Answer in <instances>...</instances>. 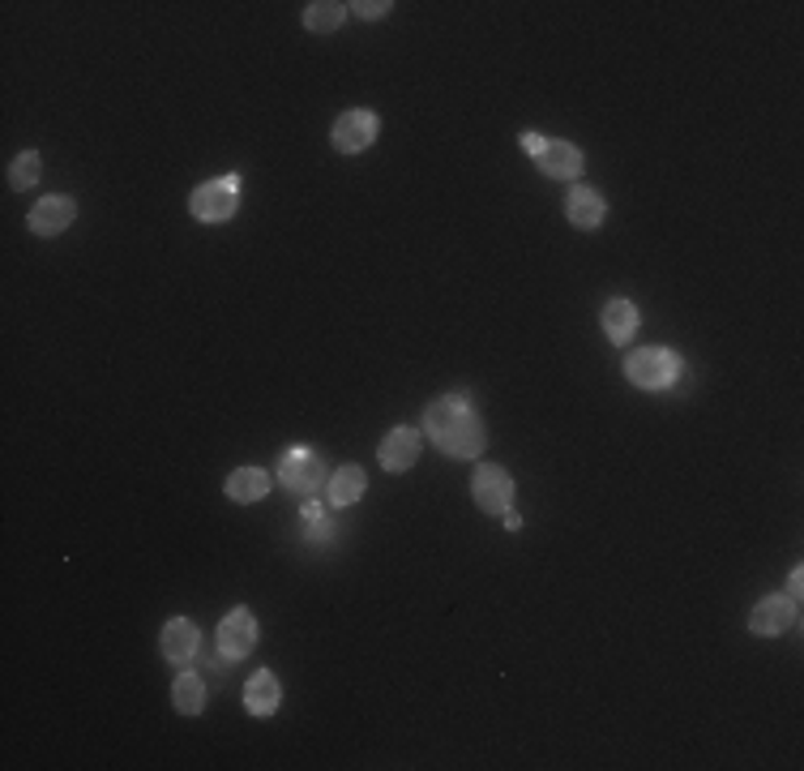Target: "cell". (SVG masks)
I'll use <instances>...</instances> for the list:
<instances>
[{"label": "cell", "mask_w": 804, "mask_h": 771, "mask_svg": "<svg viewBox=\"0 0 804 771\" xmlns=\"http://www.w3.org/2000/svg\"><path fill=\"white\" fill-rule=\"evenodd\" d=\"M73 219H77V202L57 193V197H44V202L31 210V219H26V224H31V232H35V237H60Z\"/></svg>", "instance_id": "12"}, {"label": "cell", "mask_w": 804, "mask_h": 771, "mask_svg": "<svg viewBox=\"0 0 804 771\" xmlns=\"http://www.w3.org/2000/svg\"><path fill=\"white\" fill-rule=\"evenodd\" d=\"M801 583H804V575L801 570H792V579H788V600H801Z\"/></svg>", "instance_id": "23"}, {"label": "cell", "mask_w": 804, "mask_h": 771, "mask_svg": "<svg viewBox=\"0 0 804 771\" xmlns=\"http://www.w3.org/2000/svg\"><path fill=\"white\" fill-rule=\"evenodd\" d=\"M223 489H228L231 502H240V506L261 502V497L270 493V472H266V468H235Z\"/></svg>", "instance_id": "16"}, {"label": "cell", "mask_w": 804, "mask_h": 771, "mask_svg": "<svg viewBox=\"0 0 804 771\" xmlns=\"http://www.w3.org/2000/svg\"><path fill=\"white\" fill-rule=\"evenodd\" d=\"M172 703H175V712L197 715L206 708V682H202L197 673H180L172 686Z\"/></svg>", "instance_id": "19"}, {"label": "cell", "mask_w": 804, "mask_h": 771, "mask_svg": "<svg viewBox=\"0 0 804 771\" xmlns=\"http://www.w3.org/2000/svg\"><path fill=\"white\" fill-rule=\"evenodd\" d=\"M539 172L552 180H577L582 177V168H586V159H582V150H577L574 142H557V137H548V146L539 150Z\"/></svg>", "instance_id": "11"}, {"label": "cell", "mask_w": 804, "mask_h": 771, "mask_svg": "<svg viewBox=\"0 0 804 771\" xmlns=\"http://www.w3.org/2000/svg\"><path fill=\"white\" fill-rule=\"evenodd\" d=\"M279 480L288 484L291 493L308 497V493H317L326 484V468H321V459L308 446H295V450L283 455V463H279Z\"/></svg>", "instance_id": "6"}, {"label": "cell", "mask_w": 804, "mask_h": 771, "mask_svg": "<svg viewBox=\"0 0 804 771\" xmlns=\"http://www.w3.org/2000/svg\"><path fill=\"white\" fill-rule=\"evenodd\" d=\"M377 133H381V120H377L373 108H351V112L334 120L330 142H334L339 155H360V150H368L377 142Z\"/></svg>", "instance_id": "4"}, {"label": "cell", "mask_w": 804, "mask_h": 771, "mask_svg": "<svg viewBox=\"0 0 804 771\" xmlns=\"http://www.w3.org/2000/svg\"><path fill=\"white\" fill-rule=\"evenodd\" d=\"M346 9H351L355 17H386V13H390V4H386V0H373V4H368V0H360V4H346Z\"/></svg>", "instance_id": "21"}, {"label": "cell", "mask_w": 804, "mask_h": 771, "mask_svg": "<svg viewBox=\"0 0 804 771\" xmlns=\"http://www.w3.org/2000/svg\"><path fill=\"white\" fill-rule=\"evenodd\" d=\"M625 377L637 390H668L681 377V357L668 348H637L625 357Z\"/></svg>", "instance_id": "2"}, {"label": "cell", "mask_w": 804, "mask_h": 771, "mask_svg": "<svg viewBox=\"0 0 804 771\" xmlns=\"http://www.w3.org/2000/svg\"><path fill=\"white\" fill-rule=\"evenodd\" d=\"M188 210H193L197 224H228L231 215L240 210V177L206 180L202 189H193Z\"/></svg>", "instance_id": "3"}, {"label": "cell", "mask_w": 804, "mask_h": 771, "mask_svg": "<svg viewBox=\"0 0 804 771\" xmlns=\"http://www.w3.org/2000/svg\"><path fill=\"white\" fill-rule=\"evenodd\" d=\"M39 172H44V159H39V150H26V155H17L13 164H9V184L22 193V189H35L39 184Z\"/></svg>", "instance_id": "20"}, {"label": "cell", "mask_w": 804, "mask_h": 771, "mask_svg": "<svg viewBox=\"0 0 804 771\" xmlns=\"http://www.w3.org/2000/svg\"><path fill=\"white\" fill-rule=\"evenodd\" d=\"M257 648V617L248 609H231L219 622V652L223 660H240Z\"/></svg>", "instance_id": "8"}, {"label": "cell", "mask_w": 804, "mask_h": 771, "mask_svg": "<svg viewBox=\"0 0 804 771\" xmlns=\"http://www.w3.org/2000/svg\"><path fill=\"white\" fill-rule=\"evenodd\" d=\"M364 489H368V475H364V468L346 463V468H339V472L330 475V489H326V497H330V506H355V502L364 497Z\"/></svg>", "instance_id": "17"}, {"label": "cell", "mask_w": 804, "mask_h": 771, "mask_svg": "<svg viewBox=\"0 0 804 771\" xmlns=\"http://www.w3.org/2000/svg\"><path fill=\"white\" fill-rule=\"evenodd\" d=\"M279 703H283V686H279V677H275L270 668L253 673V677H248V686H244V708H248L253 715H275L279 712Z\"/></svg>", "instance_id": "13"}, {"label": "cell", "mask_w": 804, "mask_h": 771, "mask_svg": "<svg viewBox=\"0 0 804 771\" xmlns=\"http://www.w3.org/2000/svg\"><path fill=\"white\" fill-rule=\"evenodd\" d=\"M501 519H505V528H510V532H517V528H522V515H517L514 506H510V510H505Z\"/></svg>", "instance_id": "24"}, {"label": "cell", "mask_w": 804, "mask_h": 771, "mask_svg": "<svg viewBox=\"0 0 804 771\" xmlns=\"http://www.w3.org/2000/svg\"><path fill=\"white\" fill-rule=\"evenodd\" d=\"M599 322H604V335H608L612 344H630L642 317H637V304H633V300L617 297V300H608V304H604Z\"/></svg>", "instance_id": "15"}, {"label": "cell", "mask_w": 804, "mask_h": 771, "mask_svg": "<svg viewBox=\"0 0 804 771\" xmlns=\"http://www.w3.org/2000/svg\"><path fill=\"white\" fill-rule=\"evenodd\" d=\"M419 433L415 429H406V424H399V429H390L386 437H381V446H377V459H381V468L386 472H406V468H415V459H419Z\"/></svg>", "instance_id": "9"}, {"label": "cell", "mask_w": 804, "mask_h": 771, "mask_svg": "<svg viewBox=\"0 0 804 771\" xmlns=\"http://www.w3.org/2000/svg\"><path fill=\"white\" fill-rule=\"evenodd\" d=\"M565 215H570V224H574V228L595 232V228L608 219V202H604V193H599V189H590V184H574V189H570V197H565Z\"/></svg>", "instance_id": "10"}, {"label": "cell", "mask_w": 804, "mask_h": 771, "mask_svg": "<svg viewBox=\"0 0 804 771\" xmlns=\"http://www.w3.org/2000/svg\"><path fill=\"white\" fill-rule=\"evenodd\" d=\"M159 648L163 655L172 660V664H184V660H193L197 648H202V635H197V626L188 622V617H172L168 626H163V639H159Z\"/></svg>", "instance_id": "14"}, {"label": "cell", "mask_w": 804, "mask_h": 771, "mask_svg": "<svg viewBox=\"0 0 804 771\" xmlns=\"http://www.w3.org/2000/svg\"><path fill=\"white\" fill-rule=\"evenodd\" d=\"M346 4H339V0H313L308 9H304V26L313 31V35H330V31H339L346 22Z\"/></svg>", "instance_id": "18"}, {"label": "cell", "mask_w": 804, "mask_h": 771, "mask_svg": "<svg viewBox=\"0 0 804 771\" xmlns=\"http://www.w3.org/2000/svg\"><path fill=\"white\" fill-rule=\"evenodd\" d=\"M792 622H796V600H788V595H766V600H757L753 613H748V630H753L757 639H775V635H783Z\"/></svg>", "instance_id": "7"}, {"label": "cell", "mask_w": 804, "mask_h": 771, "mask_svg": "<svg viewBox=\"0 0 804 771\" xmlns=\"http://www.w3.org/2000/svg\"><path fill=\"white\" fill-rule=\"evenodd\" d=\"M471 493H475V506L484 515H505L514 506V475L497 463H479L475 480H471Z\"/></svg>", "instance_id": "5"}, {"label": "cell", "mask_w": 804, "mask_h": 771, "mask_svg": "<svg viewBox=\"0 0 804 771\" xmlns=\"http://www.w3.org/2000/svg\"><path fill=\"white\" fill-rule=\"evenodd\" d=\"M424 429H428V437H433L450 459H475V455H484V446H488L484 420H479V412H475L462 395H446V399L428 403V408H424Z\"/></svg>", "instance_id": "1"}, {"label": "cell", "mask_w": 804, "mask_h": 771, "mask_svg": "<svg viewBox=\"0 0 804 771\" xmlns=\"http://www.w3.org/2000/svg\"><path fill=\"white\" fill-rule=\"evenodd\" d=\"M548 146V137L544 133H522V150L531 155V159H539V150Z\"/></svg>", "instance_id": "22"}]
</instances>
